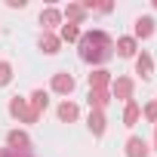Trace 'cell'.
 Wrapping results in <instances>:
<instances>
[{
    "mask_svg": "<svg viewBox=\"0 0 157 157\" xmlns=\"http://www.w3.org/2000/svg\"><path fill=\"white\" fill-rule=\"evenodd\" d=\"M59 46H62V40H59L56 34H46V31L40 34V49H43L46 56H56V52H59Z\"/></svg>",
    "mask_w": 157,
    "mask_h": 157,
    "instance_id": "9",
    "label": "cell"
},
{
    "mask_svg": "<svg viewBox=\"0 0 157 157\" xmlns=\"http://www.w3.org/2000/svg\"><path fill=\"white\" fill-rule=\"evenodd\" d=\"M13 80V65L10 62H0V86H6Z\"/></svg>",
    "mask_w": 157,
    "mask_h": 157,
    "instance_id": "20",
    "label": "cell"
},
{
    "mask_svg": "<svg viewBox=\"0 0 157 157\" xmlns=\"http://www.w3.org/2000/svg\"><path fill=\"white\" fill-rule=\"evenodd\" d=\"M145 117H148L151 123H157V102H151V105H145Z\"/></svg>",
    "mask_w": 157,
    "mask_h": 157,
    "instance_id": "21",
    "label": "cell"
},
{
    "mask_svg": "<svg viewBox=\"0 0 157 157\" xmlns=\"http://www.w3.org/2000/svg\"><path fill=\"white\" fill-rule=\"evenodd\" d=\"M126 157H148V145H145V139L132 136V139L126 142Z\"/></svg>",
    "mask_w": 157,
    "mask_h": 157,
    "instance_id": "8",
    "label": "cell"
},
{
    "mask_svg": "<svg viewBox=\"0 0 157 157\" xmlns=\"http://www.w3.org/2000/svg\"><path fill=\"white\" fill-rule=\"evenodd\" d=\"M0 157H3V151H0Z\"/></svg>",
    "mask_w": 157,
    "mask_h": 157,
    "instance_id": "24",
    "label": "cell"
},
{
    "mask_svg": "<svg viewBox=\"0 0 157 157\" xmlns=\"http://www.w3.org/2000/svg\"><path fill=\"white\" fill-rule=\"evenodd\" d=\"M108 99H111L108 90H90V105H93L96 111H102V108L108 105Z\"/></svg>",
    "mask_w": 157,
    "mask_h": 157,
    "instance_id": "14",
    "label": "cell"
},
{
    "mask_svg": "<svg viewBox=\"0 0 157 157\" xmlns=\"http://www.w3.org/2000/svg\"><path fill=\"white\" fill-rule=\"evenodd\" d=\"M90 129H93V136H102L105 132V114L102 111H93L90 114Z\"/></svg>",
    "mask_w": 157,
    "mask_h": 157,
    "instance_id": "17",
    "label": "cell"
},
{
    "mask_svg": "<svg viewBox=\"0 0 157 157\" xmlns=\"http://www.w3.org/2000/svg\"><path fill=\"white\" fill-rule=\"evenodd\" d=\"M154 6H157V0H154Z\"/></svg>",
    "mask_w": 157,
    "mask_h": 157,
    "instance_id": "25",
    "label": "cell"
},
{
    "mask_svg": "<svg viewBox=\"0 0 157 157\" xmlns=\"http://www.w3.org/2000/svg\"><path fill=\"white\" fill-rule=\"evenodd\" d=\"M6 142H10V148H13V151H31V139H28V132L13 129V132L6 136Z\"/></svg>",
    "mask_w": 157,
    "mask_h": 157,
    "instance_id": "5",
    "label": "cell"
},
{
    "mask_svg": "<svg viewBox=\"0 0 157 157\" xmlns=\"http://www.w3.org/2000/svg\"><path fill=\"white\" fill-rule=\"evenodd\" d=\"M59 22H62V13H59V10L46 6V10L40 13V25H43V31H46V34H49V31H52V28H56Z\"/></svg>",
    "mask_w": 157,
    "mask_h": 157,
    "instance_id": "6",
    "label": "cell"
},
{
    "mask_svg": "<svg viewBox=\"0 0 157 157\" xmlns=\"http://www.w3.org/2000/svg\"><path fill=\"white\" fill-rule=\"evenodd\" d=\"M108 83H111V74H108V71H102V68H99V71H93V74H90V90H105Z\"/></svg>",
    "mask_w": 157,
    "mask_h": 157,
    "instance_id": "10",
    "label": "cell"
},
{
    "mask_svg": "<svg viewBox=\"0 0 157 157\" xmlns=\"http://www.w3.org/2000/svg\"><path fill=\"white\" fill-rule=\"evenodd\" d=\"M59 40H68V43L80 40V28H77V25H65V28H62V37H59Z\"/></svg>",
    "mask_w": 157,
    "mask_h": 157,
    "instance_id": "19",
    "label": "cell"
},
{
    "mask_svg": "<svg viewBox=\"0 0 157 157\" xmlns=\"http://www.w3.org/2000/svg\"><path fill=\"white\" fill-rule=\"evenodd\" d=\"M52 90H56V93H62V96L74 93V77H71L68 71H59V74H52Z\"/></svg>",
    "mask_w": 157,
    "mask_h": 157,
    "instance_id": "3",
    "label": "cell"
},
{
    "mask_svg": "<svg viewBox=\"0 0 157 157\" xmlns=\"http://www.w3.org/2000/svg\"><path fill=\"white\" fill-rule=\"evenodd\" d=\"M65 16H68V25H80V22L86 19V10H83V6H77V3H68Z\"/></svg>",
    "mask_w": 157,
    "mask_h": 157,
    "instance_id": "13",
    "label": "cell"
},
{
    "mask_svg": "<svg viewBox=\"0 0 157 157\" xmlns=\"http://www.w3.org/2000/svg\"><path fill=\"white\" fill-rule=\"evenodd\" d=\"M77 43H80V59L83 62H93V65L111 59V49H114V43H111V37L105 31H90V34H83L80 40H77Z\"/></svg>",
    "mask_w": 157,
    "mask_h": 157,
    "instance_id": "1",
    "label": "cell"
},
{
    "mask_svg": "<svg viewBox=\"0 0 157 157\" xmlns=\"http://www.w3.org/2000/svg\"><path fill=\"white\" fill-rule=\"evenodd\" d=\"M46 105H49V96H46L43 90H34V93H31V108L40 114V111H46Z\"/></svg>",
    "mask_w": 157,
    "mask_h": 157,
    "instance_id": "15",
    "label": "cell"
},
{
    "mask_svg": "<svg viewBox=\"0 0 157 157\" xmlns=\"http://www.w3.org/2000/svg\"><path fill=\"white\" fill-rule=\"evenodd\" d=\"M139 117H142V108H139L136 102H126V111H123V126H136V123H139Z\"/></svg>",
    "mask_w": 157,
    "mask_h": 157,
    "instance_id": "12",
    "label": "cell"
},
{
    "mask_svg": "<svg viewBox=\"0 0 157 157\" xmlns=\"http://www.w3.org/2000/svg\"><path fill=\"white\" fill-rule=\"evenodd\" d=\"M136 71L142 74V80H151V77H154V62H151L148 52H142V56L136 59Z\"/></svg>",
    "mask_w": 157,
    "mask_h": 157,
    "instance_id": "7",
    "label": "cell"
},
{
    "mask_svg": "<svg viewBox=\"0 0 157 157\" xmlns=\"http://www.w3.org/2000/svg\"><path fill=\"white\" fill-rule=\"evenodd\" d=\"M151 34H154V19H148V16L139 19L136 22V37H151Z\"/></svg>",
    "mask_w": 157,
    "mask_h": 157,
    "instance_id": "16",
    "label": "cell"
},
{
    "mask_svg": "<svg viewBox=\"0 0 157 157\" xmlns=\"http://www.w3.org/2000/svg\"><path fill=\"white\" fill-rule=\"evenodd\" d=\"M10 114H13V117H22L25 123H34V120L40 117V114H37V111H34V108H31L25 99H19V96L10 102Z\"/></svg>",
    "mask_w": 157,
    "mask_h": 157,
    "instance_id": "2",
    "label": "cell"
},
{
    "mask_svg": "<svg viewBox=\"0 0 157 157\" xmlns=\"http://www.w3.org/2000/svg\"><path fill=\"white\" fill-rule=\"evenodd\" d=\"M117 52L120 56H136V37H120L117 40Z\"/></svg>",
    "mask_w": 157,
    "mask_h": 157,
    "instance_id": "18",
    "label": "cell"
},
{
    "mask_svg": "<svg viewBox=\"0 0 157 157\" xmlns=\"http://www.w3.org/2000/svg\"><path fill=\"white\" fill-rule=\"evenodd\" d=\"M3 157H31V151H13V148H6Z\"/></svg>",
    "mask_w": 157,
    "mask_h": 157,
    "instance_id": "22",
    "label": "cell"
},
{
    "mask_svg": "<svg viewBox=\"0 0 157 157\" xmlns=\"http://www.w3.org/2000/svg\"><path fill=\"white\" fill-rule=\"evenodd\" d=\"M154 126H157V123H154ZM154 145H157V132H154Z\"/></svg>",
    "mask_w": 157,
    "mask_h": 157,
    "instance_id": "23",
    "label": "cell"
},
{
    "mask_svg": "<svg viewBox=\"0 0 157 157\" xmlns=\"http://www.w3.org/2000/svg\"><path fill=\"white\" fill-rule=\"evenodd\" d=\"M77 114H80V111H77V105H74V102H62V105H59V120H62V123L77 120Z\"/></svg>",
    "mask_w": 157,
    "mask_h": 157,
    "instance_id": "11",
    "label": "cell"
},
{
    "mask_svg": "<svg viewBox=\"0 0 157 157\" xmlns=\"http://www.w3.org/2000/svg\"><path fill=\"white\" fill-rule=\"evenodd\" d=\"M111 90H114V96H117V99L132 102V80H129V77H117V80L111 83Z\"/></svg>",
    "mask_w": 157,
    "mask_h": 157,
    "instance_id": "4",
    "label": "cell"
}]
</instances>
